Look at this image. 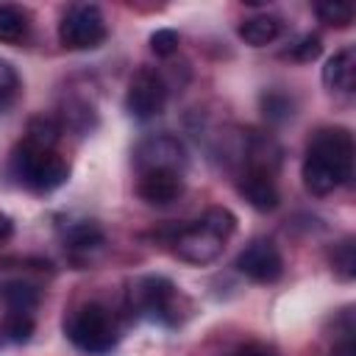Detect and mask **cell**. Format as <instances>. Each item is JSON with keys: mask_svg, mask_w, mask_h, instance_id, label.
I'll return each mask as SVG.
<instances>
[{"mask_svg": "<svg viewBox=\"0 0 356 356\" xmlns=\"http://www.w3.org/2000/svg\"><path fill=\"white\" fill-rule=\"evenodd\" d=\"M353 134L342 125H325L317 128L309 142H306V156H303V186L325 197L345 186L353 178Z\"/></svg>", "mask_w": 356, "mask_h": 356, "instance_id": "obj_1", "label": "cell"}, {"mask_svg": "<svg viewBox=\"0 0 356 356\" xmlns=\"http://www.w3.org/2000/svg\"><path fill=\"white\" fill-rule=\"evenodd\" d=\"M236 231V214L225 206H209L197 220L181 225L170 245L186 264H211L225 250V242Z\"/></svg>", "mask_w": 356, "mask_h": 356, "instance_id": "obj_2", "label": "cell"}, {"mask_svg": "<svg viewBox=\"0 0 356 356\" xmlns=\"http://www.w3.org/2000/svg\"><path fill=\"white\" fill-rule=\"evenodd\" d=\"M186 298L167 275H139L128 284L125 309L134 317L153 320L161 325H178L184 317Z\"/></svg>", "mask_w": 356, "mask_h": 356, "instance_id": "obj_3", "label": "cell"}, {"mask_svg": "<svg viewBox=\"0 0 356 356\" xmlns=\"http://www.w3.org/2000/svg\"><path fill=\"white\" fill-rule=\"evenodd\" d=\"M64 334L78 350H83L89 356H100V353H108L120 342L122 328H120L117 314L108 306L89 300V303H81L67 312Z\"/></svg>", "mask_w": 356, "mask_h": 356, "instance_id": "obj_4", "label": "cell"}, {"mask_svg": "<svg viewBox=\"0 0 356 356\" xmlns=\"http://www.w3.org/2000/svg\"><path fill=\"white\" fill-rule=\"evenodd\" d=\"M11 175L31 192H53L67 184L70 161L58 150L19 142L11 150Z\"/></svg>", "mask_w": 356, "mask_h": 356, "instance_id": "obj_5", "label": "cell"}, {"mask_svg": "<svg viewBox=\"0 0 356 356\" xmlns=\"http://www.w3.org/2000/svg\"><path fill=\"white\" fill-rule=\"evenodd\" d=\"M108 25L95 3H72L58 22V42L67 50H95L106 42Z\"/></svg>", "mask_w": 356, "mask_h": 356, "instance_id": "obj_6", "label": "cell"}, {"mask_svg": "<svg viewBox=\"0 0 356 356\" xmlns=\"http://www.w3.org/2000/svg\"><path fill=\"white\" fill-rule=\"evenodd\" d=\"M167 95H170V86L164 75L153 67H139L131 75L125 89V111L136 120H153L164 111Z\"/></svg>", "mask_w": 356, "mask_h": 356, "instance_id": "obj_7", "label": "cell"}, {"mask_svg": "<svg viewBox=\"0 0 356 356\" xmlns=\"http://www.w3.org/2000/svg\"><path fill=\"white\" fill-rule=\"evenodd\" d=\"M186 161H189L186 147L172 134H150V136H145L134 147V167H136V172H147V170L184 172Z\"/></svg>", "mask_w": 356, "mask_h": 356, "instance_id": "obj_8", "label": "cell"}, {"mask_svg": "<svg viewBox=\"0 0 356 356\" xmlns=\"http://www.w3.org/2000/svg\"><path fill=\"white\" fill-rule=\"evenodd\" d=\"M236 270L253 284H275L284 275V256L273 239L256 236L239 250Z\"/></svg>", "mask_w": 356, "mask_h": 356, "instance_id": "obj_9", "label": "cell"}, {"mask_svg": "<svg viewBox=\"0 0 356 356\" xmlns=\"http://www.w3.org/2000/svg\"><path fill=\"white\" fill-rule=\"evenodd\" d=\"M136 195L147 206H156V209L172 206L184 195V172H172V170H147V172H139Z\"/></svg>", "mask_w": 356, "mask_h": 356, "instance_id": "obj_10", "label": "cell"}, {"mask_svg": "<svg viewBox=\"0 0 356 356\" xmlns=\"http://www.w3.org/2000/svg\"><path fill=\"white\" fill-rule=\"evenodd\" d=\"M236 189L239 195L256 209V211H273L281 203L278 195V184H275V172L261 170V167H242L239 178H236Z\"/></svg>", "mask_w": 356, "mask_h": 356, "instance_id": "obj_11", "label": "cell"}, {"mask_svg": "<svg viewBox=\"0 0 356 356\" xmlns=\"http://www.w3.org/2000/svg\"><path fill=\"white\" fill-rule=\"evenodd\" d=\"M61 242L72 259H89L103 248L106 234L95 220H67L61 225Z\"/></svg>", "mask_w": 356, "mask_h": 356, "instance_id": "obj_12", "label": "cell"}, {"mask_svg": "<svg viewBox=\"0 0 356 356\" xmlns=\"http://www.w3.org/2000/svg\"><path fill=\"white\" fill-rule=\"evenodd\" d=\"M323 83L339 95H350L356 89V47L353 44H345L325 61Z\"/></svg>", "mask_w": 356, "mask_h": 356, "instance_id": "obj_13", "label": "cell"}, {"mask_svg": "<svg viewBox=\"0 0 356 356\" xmlns=\"http://www.w3.org/2000/svg\"><path fill=\"white\" fill-rule=\"evenodd\" d=\"M0 303L6 314H33L42 303V289L25 278H11L0 284Z\"/></svg>", "mask_w": 356, "mask_h": 356, "instance_id": "obj_14", "label": "cell"}, {"mask_svg": "<svg viewBox=\"0 0 356 356\" xmlns=\"http://www.w3.org/2000/svg\"><path fill=\"white\" fill-rule=\"evenodd\" d=\"M281 31H284L281 17L267 14V11H261V14H253V17L242 19V22H239V28H236L239 39H242L245 44H250V47H264V44L275 42V39L281 36Z\"/></svg>", "mask_w": 356, "mask_h": 356, "instance_id": "obj_15", "label": "cell"}, {"mask_svg": "<svg viewBox=\"0 0 356 356\" xmlns=\"http://www.w3.org/2000/svg\"><path fill=\"white\" fill-rule=\"evenodd\" d=\"M31 11L14 3H0V44H19L28 39Z\"/></svg>", "mask_w": 356, "mask_h": 356, "instance_id": "obj_16", "label": "cell"}, {"mask_svg": "<svg viewBox=\"0 0 356 356\" xmlns=\"http://www.w3.org/2000/svg\"><path fill=\"white\" fill-rule=\"evenodd\" d=\"M61 122L58 117L53 114H36L28 120V128H25V136L22 142L28 145H36V147H47V150H56V142L61 139Z\"/></svg>", "mask_w": 356, "mask_h": 356, "instance_id": "obj_17", "label": "cell"}, {"mask_svg": "<svg viewBox=\"0 0 356 356\" xmlns=\"http://www.w3.org/2000/svg\"><path fill=\"white\" fill-rule=\"evenodd\" d=\"M259 103H261V114L270 122H284V120H289L295 114V100L284 89H267V92H261Z\"/></svg>", "mask_w": 356, "mask_h": 356, "instance_id": "obj_18", "label": "cell"}, {"mask_svg": "<svg viewBox=\"0 0 356 356\" xmlns=\"http://www.w3.org/2000/svg\"><path fill=\"white\" fill-rule=\"evenodd\" d=\"M331 270H334V275L339 281H353V275H356V245H353V236H345L331 248Z\"/></svg>", "mask_w": 356, "mask_h": 356, "instance_id": "obj_19", "label": "cell"}, {"mask_svg": "<svg viewBox=\"0 0 356 356\" xmlns=\"http://www.w3.org/2000/svg\"><path fill=\"white\" fill-rule=\"evenodd\" d=\"M314 14L320 17V22L334 25V28H348L353 22V6L350 3H339V0H323L314 6Z\"/></svg>", "mask_w": 356, "mask_h": 356, "instance_id": "obj_20", "label": "cell"}, {"mask_svg": "<svg viewBox=\"0 0 356 356\" xmlns=\"http://www.w3.org/2000/svg\"><path fill=\"white\" fill-rule=\"evenodd\" d=\"M36 320L33 314H6L3 320V337L11 342H28L33 337Z\"/></svg>", "mask_w": 356, "mask_h": 356, "instance_id": "obj_21", "label": "cell"}, {"mask_svg": "<svg viewBox=\"0 0 356 356\" xmlns=\"http://www.w3.org/2000/svg\"><path fill=\"white\" fill-rule=\"evenodd\" d=\"M17 92H19V75H17V70L11 67V61L0 58V108L11 106L14 97H17Z\"/></svg>", "mask_w": 356, "mask_h": 356, "instance_id": "obj_22", "label": "cell"}, {"mask_svg": "<svg viewBox=\"0 0 356 356\" xmlns=\"http://www.w3.org/2000/svg\"><path fill=\"white\" fill-rule=\"evenodd\" d=\"M320 53H323V42H320L317 33H306V36H300V39L286 50V56L295 58V61H300V64L314 61Z\"/></svg>", "mask_w": 356, "mask_h": 356, "instance_id": "obj_23", "label": "cell"}, {"mask_svg": "<svg viewBox=\"0 0 356 356\" xmlns=\"http://www.w3.org/2000/svg\"><path fill=\"white\" fill-rule=\"evenodd\" d=\"M178 33L172 31V28H159L156 33H150V50L156 53V56H172L175 50H178Z\"/></svg>", "mask_w": 356, "mask_h": 356, "instance_id": "obj_24", "label": "cell"}, {"mask_svg": "<svg viewBox=\"0 0 356 356\" xmlns=\"http://www.w3.org/2000/svg\"><path fill=\"white\" fill-rule=\"evenodd\" d=\"M231 356H275V350L267 348V345H261V342H245Z\"/></svg>", "mask_w": 356, "mask_h": 356, "instance_id": "obj_25", "label": "cell"}, {"mask_svg": "<svg viewBox=\"0 0 356 356\" xmlns=\"http://www.w3.org/2000/svg\"><path fill=\"white\" fill-rule=\"evenodd\" d=\"M353 331H348L334 348H331V356H356V350H353V337H350Z\"/></svg>", "mask_w": 356, "mask_h": 356, "instance_id": "obj_26", "label": "cell"}, {"mask_svg": "<svg viewBox=\"0 0 356 356\" xmlns=\"http://www.w3.org/2000/svg\"><path fill=\"white\" fill-rule=\"evenodd\" d=\"M11 234H14V220L6 211H0V242H6Z\"/></svg>", "mask_w": 356, "mask_h": 356, "instance_id": "obj_27", "label": "cell"}]
</instances>
